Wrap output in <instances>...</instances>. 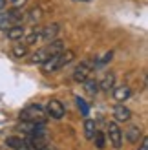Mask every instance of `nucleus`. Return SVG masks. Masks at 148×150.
I'll use <instances>...</instances> for the list:
<instances>
[{"label":"nucleus","mask_w":148,"mask_h":150,"mask_svg":"<svg viewBox=\"0 0 148 150\" xmlns=\"http://www.w3.org/2000/svg\"><path fill=\"white\" fill-rule=\"evenodd\" d=\"M62 50H64V44H62V40L55 39V40L48 42L44 48L37 50L35 53L31 55V59H29V62H31V64H42L44 61H46V59H49L51 55H55V53H58V51H62Z\"/></svg>","instance_id":"obj_1"},{"label":"nucleus","mask_w":148,"mask_h":150,"mask_svg":"<svg viewBox=\"0 0 148 150\" xmlns=\"http://www.w3.org/2000/svg\"><path fill=\"white\" fill-rule=\"evenodd\" d=\"M24 20V13H22L20 7H11L4 13H0V29L2 31H7L11 26L15 24H20Z\"/></svg>","instance_id":"obj_2"},{"label":"nucleus","mask_w":148,"mask_h":150,"mask_svg":"<svg viewBox=\"0 0 148 150\" xmlns=\"http://www.w3.org/2000/svg\"><path fill=\"white\" fill-rule=\"evenodd\" d=\"M20 119L22 121H31V123H44L46 119V110L40 104H29L20 112Z\"/></svg>","instance_id":"obj_3"},{"label":"nucleus","mask_w":148,"mask_h":150,"mask_svg":"<svg viewBox=\"0 0 148 150\" xmlns=\"http://www.w3.org/2000/svg\"><path fill=\"white\" fill-rule=\"evenodd\" d=\"M106 130H108L106 136H108V139H110V145L119 150V148L123 146V130H121L119 123H117V121H110Z\"/></svg>","instance_id":"obj_4"},{"label":"nucleus","mask_w":148,"mask_h":150,"mask_svg":"<svg viewBox=\"0 0 148 150\" xmlns=\"http://www.w3.org/2000/svg\"><path fill=\"white\" fill-rule=\"evenodd\" d=\"M93 66H95L93 64V59H92V61H82L75 68V71H73V81H75V82H84L88 77H90Z\"/></svg>","instance_id":"obj_5"},{"label":"nucleus","mask_w":148,"mask_h":150,"mask_svg":"<svg viewBox=\"0 0 148 150\" xmlns=\"http://www.w3.org/2000/svg\"><path fill=\"white\" fill-rule=\"evenodd\" d=\"M18 130H22L27 136H44V130L46 126L44 123H31V121H22L18 125Z\"/></svg>","instance_id":"obj_6"},{"label":"nucleus","mask_w":148,"mask_h":150,"mask_svg":"<svg viewBox=\"0 0 148 150\" xmlns=\"http://www.w3.org/2000/svg\"><path fill=\"white\" fill-rule=\"evenodd\" d=\"M66 114V108H64V104L58 101V99H51L48 103V115L49 117H53V119H62Z\"/></svg>","instance_id":"obj_7"},{"label":"nucleus","mask_w":148,"mask_h":150,"mask_svg":"<svg viewBox=\"0 0 148 150\" xmlns=\"http://www.w3.org/2000/svg\"><path fill=\"white\" fill-rule=\"evenodd\" d=\"M113 119L117 123H128L132 119V110L126 108L123 103H119L117 106H113Z\"/></svg>","instance_id":"obj_8"},{"label":"nucleus","mask_w":148,"mask_h":150,"mask_svg":"<svg viewBox=\"0 0 148 150\" xmlns=\"http://www.w3.org/2000/svg\"><path fill=\"white\" fill-rule=\"evenodd\" d=\"M58 31H61V26L58 24H49L46 28H40V35H42V42H51L57 39Z\"/></svg>","instance_id":"obj_9"},{"label":"nucleus","mask_w":148,"mask_h":150,"mask_svg":"<svg viewBox=\"0 0 148 150\" xmlns=\"http://www.w3.org/2000/svg\"><path fill=\"white\" fill-rule=\"evenodd\" d=\"M58 62H61V51L55 55H51L49 59H46L40 66H42V71H46V73H51V71H57V70H61L58 68Z\"/></svg>","instance_id":"obj_10"},{"label":"nucleus","mask_w":148,"mask_h":150,"mask_svg":"<svg viewBox=\"0 0 148 150\" xmlns=\"http://www.w3.org/2000/svg\"><path fill=\"white\" fill-rule=\"evenodd\" d=\"M24 35H26V28L22 24H15L7 29V39L9 40H22Z\"/></svg>","instance_id":"obj_11"},{"label":"nucleus","mask_w":148,"mask_h":150,"mask_svg":"<svg viewBox=\"0 0 148 150\" xmlns=\"http://www.w3.org/2000/svg\"><path fill=\"white\" fill-rule=\"evenodd\" d=\"M24 44L26 46H31V44H37V42H42V35H40V28H33L29 33L24 35Z\"/></svg>","instance_id":"obj_12"},{"label":"nucleus","mask_w":148,"mask_h":150,"mask_svg":"<svg viewBox=\"0 0 148 150\" xmlns=\"http://www.w3.org/2000/svg\"><path fill=\"white\" fill-rule=\"evenodd\" d=\"M130 95H132V88H130V86H117V88L113 90V99L119 101V103L126 101Z\"/></svg>","instance_id":"obj_13"},{"label":"nucleus","mask_w":148,"mask_h":150,"mask_svg":"<svg viewBox=\"0 0 148 150\" xmlns=\"http://www.w3.org/2000/svg\"><path fill=\"white\" fill-rule=\"evenodd\" d=\"M95 132H97V123L93 121V119H84V137L88 141H92L93 136H95Z\"/></svg>","instance_id":"obj_14"},{"label":"nucleus","mask_w":148,"mask_h":150,"mask_svg":"<svg viewBox=\"0 0 148 150\" xmlns=\"http://www.w3.org/2000/svg\"><path fill=\"white\" fill-rule=\"evenodd\" d=\"M115 86V73H106L104 75V79H102L99 82V90H104V92H110V90H113Z\"/></svg>","instance_id":"obj_15"},{"label":"nucleus","mask_w":148,"mask_h":150,"mask_svg":"<svg viewBox=\"0 0 148 150\" xmlns=\"http://www.w3.org/2000/svg\"><path fill=\"white\" fill-rule=\"evenodd\" d=\"M126 139L130 143H139V141L143 139V130L139 128V126H130L126 130Z\"/></svg>","instance_id":"obj_16"},{"label":"nucleus","mask_w":148,"mask_h":150,"mask_svg":"<svg viewBox=\"0 0 148 150\" xmlns=\"http://www.w3.org/2000/svg\"><path fill=\"white\" fill-rule=\"evenodd\" d=\"M82 84H84L86 93H90V95H95V93L99 92V81H95V79H90V77H88Z\"/></svg>","instance_id":"obj_17"},{"label":"nucleus","mask_w":148,"mask_h":150,"mask_svg":"<svg viewBox=\"0 0 148 150\" xmlns=\"http://www.w3.org/2000/svg\"><path fill=\"white\" fill-rule=\"evenodd\" d=\"M13 55L17 57V59L26 57V55H27V46H26V44H22V42H17V44L13 46Z\"/></svg>","instance_id":"obj_18"},{"label":"nucleus","mask_w":148,"mask_h":150,"mask_svg":"<svg viewBox=\"0 0 148 150\" xmlns=\"http://www.w3.org/2000/svg\"><path fill=\"white\" fill-rule=\"evenodd\" d=\"M92 141H95V146H97L99 150H102V148H104L106 146V141H104V134H102V132H95V136H93V139Z\"/></svg>","instance_id":"obj_19"},{"label":"nucleus","mask_w":148,"mask_h":150,"mask_svg":"<svg viewBox=\"0 0 148 150\" xmlns=\"http://www.w3.org/2000/svg\"><path fill=\"white\" fill-rule=\"evenodd\" d=\"M40 18H42V9H40V7H33V9L29 11V15H27L29 22H39Z\"/></svg>","instance_id":"obj_20"},{"label":"nucleus","mask_w":148,"mask_h":150,"mask_svg":"<svg viewBox=\"0 0 148 150\" xmlns=\"http://www.w3.org/2000/svg\"><path fill=\"white\" fill-rule=\"evenodd\" d=\"M22 143H24V141H22L20 137H17V136H9V137H7L6 139V146H9V148H17V146H20Z\"/></svg>","instance_id":"obj_21"},{"label":"nucleus","mask_w":148,"mask_h":150,"mask_svg":"<svg viewBox=\"0 0 148 150\" xmlns=\"http://www.w3.org/2000/svg\"><path fill=\"white\" fill-rule=\"evenodd\" d=\"M75 101H77V106L80 108V112H82V115H88L90 108H88V104L84 103V99H80V97H75Z\"/></svg>","instance_id":"obj_22"},{"label":"nucleus","mask_w":148,"mask_h":150,"mask_svg":"<svg viewBox=\"0 0 148 150\" xmlns=\"http://www.w3.org/2000/svg\"><path fill=\"white\" fill-rule=\"evenodd\" d=\"M9 2H11L13 7H20V9H22V7L27 4V0H9Z\"/></svg>","instance_id":"obj_23"},{"label":"nucleus","mask_w":148,"mask_h":150,"mask_svg":"<svg viewBox=\"0 0 148 150\" xmlns=\"http://www.w3.org/2000/svg\"><path fill=\"white\" fill-rule=\"evenodd\" d=\"M139 150H148V139L143 137L141 139V145H139Z\"/></svg>","instance_id":"obj_24"},{"label":"nucleus","mask_w":148,"mask_h":150,"mask_svg":"<svg viewBox=\"0 0 148 150\" xmlns=\"http://www.w3.org/2000/svg\"><path fill=\"white\" fill-rule=\"evenodd\" d=\"M15 150H31V148H29V146H27L26 143H22L20 146H17V148H15Z\"/></svg>","instance_id":"obj_25"},{"label":"nucleus","mask_w":148,"mask_h":150,"mask_svg":"<svg viewBox=\"0 0 148 150\" xmlns=\"http://www.w3.org/2000/svg\"><path fill=\"white\" fill-rule=\"evenodd\" d=\"M6 4H7V0H0V11H2L4 7H6Z\"/></svg>","instance_id":"obj_26"},{"label":"nucleus","mask_w":148,"mask_h":150,"mask_svg":"<svg viewBox=\"0 0 148 150\" xmlns=\"http://www.w3.org/2000/svg\"><path fill=\"white\" fill-rule=\"evenodd\" d=\"M82 2H88V0H82Z\"/></svg>","instance_id":"obj_27"},{"label":"nucleus","mask_w":148,"mask_h":150,"mask_svg":"<svg viewBox=\"0 0 148 150\" xmlns=\"http://www.w3.org/2000/svg\"><path fill=\"white\" fill-rule=\"evenodd\" d=\"M44 150H48V148H44Z\"/></svg>","instance_id":"obj_28"}]
</instances>
